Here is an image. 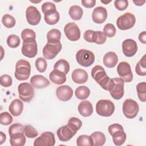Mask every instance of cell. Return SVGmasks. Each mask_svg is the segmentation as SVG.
<instances>
[{
	"mask_svg": "<svg viewBox=\"0 0 146 146\" xmlns=\"http://www.w3.org/2000/svg\"><path fill=\"white\" fill-rule=\"evenodd\" d=\"M79 113L84 116L88 117L91 116L93 113V107L91 103L88 100L82 101L78 107Z\"/></svg>",
	"mask_w": 146,
	"mask_h": 146,
	"instance_id": "cell-21",
	"label": "cell"
},
{
	"mask_svg": "<svg viewBox=\"0 0 146 146\" xmlns=\"http://www.w3.org/2000/svg\"><path fill=\"white\" fill-rule=\"evenodd\" d=\"M22 54L29 58H34L38 52L37 43L35 39L28 38L23 40L21 48Z\"/></svg>",
	"mask_w": 146,
	"mask_h": 146,
	"instance_id": "cell-8",
	"label": "cell"
},
{
	"mask_svg": "<svg viewBox=\"0 0 146 146\" xmlns=\"http://www.w3.org/2000/svg\"><path fill=\"white\" fill-rule=\"evenodd\" d=\"M64 32L67 38L71 41H76L80 37V29L74 22L66 24L64 28Z\"/></svg>",
	"mask_w": 146,
	"mask_h": 146,
	"instance_id": "cell-13",
	"label": "cell"
},
{
	"mask_svg": "<svg viewBox=\"0 0 146 146\" xmlns=\"http://www.w3.org/2000/svg\"><path fill=\"white\" fill-rule=\"evenodd\" d=\"M76 59L78 64L83 67L91 66L95 61V55L92 52L86 49L79 50L76 54Z\"/></svg>",
	"mask_w": 146,
	"mask_h": 146,
	"instance_id": "cell-5",
	"label": "cell"
},
{
	"mask_svg": "<svg viewBox=\"0 0 146 146\" xmlns=\"http://www.w3.org/2000/svg\"><path fill=\"white\" fill-rule=\"evenodd\" d=\"M54 70H57L66 75L70 71L69 63L65 59H59L55 63L54 66Z\"/></svg>",
	"mask_w": 146,
	"mask_h": 146,
	"instance_id": "cell-29",
	"label": "cell"
},
{
	"mask_svg": "<svg viewBox=\"0 0 146 146\" xmlns=\"http://www.w3.org/2000/svg\"><path fill=\"white\" fill-rule=\"evenodd\" d=\"M117 72L120 78L125 82H131L133 79V74L129 64L127 62H121L117 67Z\"/></svg>",
	"mask_w": 146,
	"mask_h": 146,
	"instance_id": "cell-11",
	"label": "cell"
},
{
	"mask_svg": "<svg viewBox=\"0 0 146 146\" xmlns=\"http://www.w3.org/2000/svg\"><path fill=\"white\" fill-rule=\"evenodd\" d=\"M135 15L130 13H125L117 19L116 25L120 30H126L131 29L135 25Z\"/></svg>",
	"mask_w": 146,
	"mask_h": 146,
	"instance_id": "cell-7",
	"label": "cell"
},
{
	"mask_svg": "<svg viewBox=\"0 0 146 146\" xmlns=\"http://www.w3.org/2000/svg\"><path fill=\"white\" fill-rule=\"evenodd\" d=\"M139 39L141 43L144 44L146 43V33L145 31L140 33L139 35Z\"/></svg>",
	"mask_w": 146,
	"mask_h": 146,
	"instance_id": "cell-52",
	"label": "cell"
},
{
	"mask_svg": "<svg viewBox=\"0 0 146 146\" xmlns=\"http://www.w3.org/2000/svg\"><path fill=\"white\" fill-rule=\"evenodd\" d=\"M61 33L56 29L50 30L47 34V41H60Z\"/></svg>",
	"mask_w": 146,
	"mask_h": 146,
	"instance_id": "cell-36",
	"label": "cell"
},
{
	"mask_svg": "<svg viewBox=\"0 0 146 146\" xmlns=\"http://www.w3.org/2000/svg\"><path fill=\"white\" fill-rule=\"evenodd\" d=\"M6 139V136L3 132H0V144H2Z\"/></svg>",
	"mask_w": 146,
	"mask_h": 146,
	"instance_id": "cell-53",
	"label": "cell"
},
{
	"mask_svg": "<svg viewBox=\"0 0 146 146\" xmlns=\"http://www.w3.org/2000/svg\"><path fill=\"white\" fill-rule=\"evenodd\" d=\"M26 17L27 22L30 25L35 26L39 23L41 19V14L36 7L30 6L26 10Z\"/></svg>",
	"mask_w": 146,
	"mask_h": 146,
	"instance_id": "cell-14",
	"label": "cell"
},
{
	"mask_svg": "<svg viewBox=\"0 0 146 146\" xmlns=\"http://www.w3.org/2000/svg\"><path fill=\"white\" fill-rule=\"evenodd\" d=\"M19 97L25 102H30L34 96V90L32 85L29 83H21L18 87Z\"/></svg>",
	"mask_w": 146,
	"mask_h": 146,
	"instance_id": "cell-9",
	"label": "cell"
},
{
	"mask_svg": "<svg viewBox=\"0 0 146 146\" xmlns=\"http://www.w3.org/2000/svg\"><path fill=\"white\" fill-rule=\"evenodd\" d=\"M56 95L60 100L66 102L72 98L73 95V90L67 85L60 86L56 88Z\"/></svg>",
	"mask_w": 146,
	"mask_h": 146,
	"instance_id": "cell-16",
	"label": "cell"
},
{
	"mask_svg": "<svg viewBox=\"0 0 146 146\" xmlns=\"http://www.w3.org/2000/svg\"><path fill=\"white\" fill-rule=\"evenodd\" d=\"M122 50L125 56H133L137 51L136 42L132 39H127L124 40L122 43Z\"/></svg>",
	"mask_w": 146,
	"mask_h": 146,
	"instance_id": "cell-15",
	"label": "cell"
},
{
	"mask_svg": "<svg viewBox=\"0 0 146 146\" xmlns=\"http://www.w3.org/2000/svg\"><path fill=\"white\" fill-rule=\"evenodd\" d=\"M21 38L24 40L28 38L35 39L36 34L34 30L30 29H25L21 33Z\"/></svg>",
	"mask_w": 146,
	"mask_h": 146,
	"instance_id": "cell-46",
	"label": "cell"
},
{
	"mask_svg": "<svg viewBox=\"0 0 146 146\" xmlns=\"http://www.w3.org/2000/svg\"><path fill=\"white\" fill-rule=\"evenodd\" d=\"M55 144L54 135L51 132H44L34 142V146H53Z\"/></svg>",
	"mask_w": 146,
	"mask_h": 146,
	"instance_id": "cell-12",
	"label": "cell"
},
{
	"mask_svg": "<svg viewBox=\"0 0 146 146\" xmlns=\"http://www.w3.org/2000/svg\"><path fill=\"white\" fill-rule=\"evenodd\" d=\"M103 33L106 36L112 38L116 34V28L112 23L106 24L103 28Z\"/></svg>",
	"mask_w": 146,
	"mask_h": 146,
	"instance_id": "cell-42",
	"label": "cell"
},
{
	"mask_svg": "<svg viewBox=\"0 0 146 146\" xmlns=\"http://www.w3.org/2000/svg\"><path fill=\"white\" fill-rule=\"evenodd\" d=\"M136 90L139 99L145 102L146 101V83L145 82L139 83L136 86Z\"/></svg>",
	"mask_w": 146,
	"mask_h": 146,
	"instance_id": "cell-33",
	"label": "cell"
},
{
	"mask_svg": "<svg viewBox=\"0 0 146 146\" xmlns=\"http://www.w3.org/2000/svg\"><path fill=\"white\" fill-rule=\"evenodd\" d=\"M111 136H112L113 142L116 145H121L123 144L126 140V134L123 129L115 131L112 133Z\"/></svg>",
	"mask_w": 146,
	"mask_h": 146,
	"instance_id": "cell-26",
	"label": "cell"
},
{
	"mask_svg": "<svg viewBox=\"0 0 146 146\" xmlns=\"http://www.w3.org/2000/svg\"><path fill=\"white\" fill-rule=\"evenodd\" d=\"M68 14L73 20H80L83 15V9L78 5H73L69 9Z\"/></svg>",
	"mask_w": 146,
	"mask_h": 146,
	"instance_id": "cell-28",
	"label": "cell"
},
{
	"mask_svg": "<svg viewBox=\"0 0 146 146\" xmlns=\"http://www.w3.org/2000/svg\"><path fill=\"white\" fill-rule=\"evenodd\" d=\"M42 11L44 14L56 11V6L55 4L50 2H44L42 5Z\"/></svg>",
	"mask_w": 146,
	"mask_h": 146,
	"instance_id": "cell-45",
	"label": "cell"
},
{
	"mask_svg": "<svg viewBox=\"0 0 146 146\" xmlns=\"http://www.w3.org/2000/svg\"><path fill=\"white\" fill-rule=\"evenodd\" d=\"M44 18L47 24L53 25L58 22L60 18V16L58 11H55L51 13L44 14Z\"/></svg>",
	"mask_w": 146,
	"mask_h": 146,
	"instance_id": "cell-31",
	"label": "cell"
},
{
	"mask_svg": "<svg viewBox=\"0 0 146 146\" xmlns=\"http://www.w3.org/2000/svg\"><path fill=\"white\" fill-rule=\"evenodd\" d=\"M115 111V105L111 100L101 99L96 104V113L102 116L108 117L111 116Z\"/></svg>",
	"mask_w": 146,
	"mask_h": 146,
	"instance_id": "cell-4",
	"label": "cell"
},
{
	"mask_svg": "<svg viewBox=\"0 0 146 146\" xmlns=\"http://www.w3.org/2000/svg\"><path fill=\"white\" fill-rule=\"evenodd\" d=\"M133 2L137 6H142L145 2V1H133Z\"/></svg>",
	"mask_w": 146,
	"mask_h": 146,
	"instance_id": "cell-54",
	"label": "cell"
},
{
	"mask_svg": "<svg viewBox=\"0 0 146 146\" xmlns=\"http://www.w3.org/2000/svg\"><path fill=\"white\" fill-rule=\"evenodd\" d=\"M12 78L11 77L7 74L3 75L0 78L1 85L4 87H9L12 85Z\"/></svg>",
	"mask_w": 146,
	"mask_h": 146,
	"instance_id": "cell-47",
	"label": "cell"
},
{
	"mask_svg": "<svg viewBox=\"0 0 146 146\" xmlns=\"http://www.w3.org/2000/svg\"><path fill=\"white\" fill-rule=\"evenodd\" d=\"M75 94L78 99L84 100L89 96L90 94V90L85 86H79L75 90Z\"/></svg>",
	"mask_w": 146,
	"mask_h": 146,
	"instance_id": "cell-30",
	"label": "cell"
},
{
	"mask_svg": "<svg viewBox=\"0 0 146 146\" xmlns=\"http://www.w3.org/2000/svg\"><path fill=\"white\" fill-rule=\"evenodd\" d=\"M20 38L18 36L11 34L7 38V44L11 48H17L20 44Z\"/></svg>",
	"mask_w": 146,
	"mask_h": 146,
	"instance_id": "cell-38",
	"label": "cell"
},
{
	"mask_svg": "<svg viewBox=\"0 0 146 146\" xmlns=\"http://www.w3.org/2000/svg\"><path fill=\"white\" fill-rule=\"evenodd\" d=\"M23 109V103L18 99H15L13 100L9 107V110L11 114L14 116H19Z\"/></svg>",
	"mask_w": 146,
	"mask_h": 146,
	"instance_id": "cell-24",
	"label": "cell"
},
{
	"mask_svg": "<svg viewBox=\"0 0 146 146\" xmlns=\"http://www.w3.org/2000/svg\"><path fill=\"white\" fill-rule=\"evenodd\" d=\"M122 109L123 112L126 117L133 119L138 113L139 107L135 100L132 99H127L124 102Z\"/></svg>",
	"mask_w": 146,
	"mask_h": 146,
	"instance_id": "cell-6",
	"label": "cell"
},
{
	"mask_svg": "<svg viewBox=\"0 0 146 146\" xmlns=\"http://www.w3.org/2000/svg\"><path fill=\"white\" fill-rule=\"evenodd\" d=\"M31 84L33 87L40 89L46 87L49 85V80L41 75H35L30 79Z\"/></svg>",
	"mask_w": 146,
	"mask_h": 146,
	"instance_id": "cell-20",
	"label": "cell"
},
{
	"mask_svg": "<svg viewBox=\"0 0 146 146\" xmlns=\"http://www.w3.org/2000/svg\"><path fill=\"white\" fill-rule=\"evenodd\" d=\"M94 31L91 30H88L84 33L83 37L85 40L90 43H93V34Z\"/></svg>",
	"mask_w": 146,
	"mask_h": 146,
	"instance_id": "cell-49",
	"label": "cell"
},
{
	"mask_svg": "<svg viewBox=\"0 0 146 146\" xmlns=\"http://www.w3.org/2000/svg\"><path fill=\"white\" fill-rule=\"evenodd\" d=\"M107 36L104 33L100 31H94L93 34V42L98 44H104L106 41Z\"/></svg>",
	"mask_w": 146,
	"mask_h": 146,
	"instance_id": "cell-37",
	"label": "cell"
},
{
	"mask_svg": "<svg viewBox=\"0 0 146 146\" xmlns=\"http://www.w3.org/2000/svg\"><path fill=\"white\" fill-rule=\"evenodd\" d=\"M107 18V11L102 7L98 6L95 8L92 13V18L93 21L98 24L103 23Z\"/></svg>",
	"mask_w": 146,
	"mask_h": 146,
	"instance_id": "cell-18",
	"label": "cell"
},
{
	"mask_svg": "<svg viewBox=\"0 0 146 146\" xmlns=\"http://www.w3.org/2000/svg\"><path fill=\"white\" fill-rule=\"evenodd\" d=\"M103 64L108 68L114 67L117 63L118 58L116 54L112 51L107 52L103 56Z\"/></svg>",
	"mask_w": 146,
	"mask_h": 146,
	"instance_id": "cell-23",
	"label": "cell"
},
{
	"mask_svg": "<svg viewBox=\"0 0 146 146\" xmlns=\"http://www.w3.org/2000/svg\"><path fill=\"white\" fill-rule=\"evenodd\" d=\"M76 144L78 146H92L90 136L86 135H80L76 140Z\"/></svg>",
	"mask_w": 146,
	"mask_h": 146,
	"instance_id": "cell-39",
	"label": "cell"
},
{
	"mask_svg": "<svg viewBox=\"0 0 146 146\" xmlns=\"http://www.w3.org/2000/svg\"><path fill=\"white\" fill-rule=\"evenodd\" d=\"M111 1H112L111 0H110V1H101V2H102V3H104V4H108V3L111 2Z\"/></svg>",
	"mask_w": 146,
	"mask_h": 146,
	"instance_id": "cell-55",
	"label": "cell"
},
{
	"mask_svg": "<svg viewBox=\"0 0 146 146\" xmlns=\"http://www.w3.org/2000/svg\"><path fill=\"white\" fill-rule=\"evenodd\" d=\"M13 121V117L7 112H2L0 115V123L2 125H7Z\"/></svg>",
	"mask_w": 146,
	"mask_h": 146,
	"instance_id": "cell-44",
	"label": "cell"
},
{
	"mask_svg": "<svg viewBox=\"0 0 146 146\" xmlns=\"http://www.w3.org/2000/svg\"><path fill=\"white\" fill-rule=\"evenodd\" d=\"M72 130H73L74 132H76L77 131L80 129L82 125V121L77 118V117H71L70 118L68 121V123L67 124Z\"/></svg>",
	"mask_w": 146,
	"mask_h": 146,
	"instance_id": "cell-34",
	"label": "cell"
},
{
	"mask_svg": "<svg viewBox=\"0 0 146 146\" xmlns=\"http://www.w3.org/2000/svg\"><path fill=\"white\" fill-rule=\"evenodd\" d=\"M90 136L92 146H102L106 143L105 135L102 132H94Z\"/></svg>",
	"mask_w": 146,
	"mask_h": 146,
	"instance_id": "cell-25",
	"label": "cell"
},
{
	"mask_svg": "<svg viewBox=\"0 0 146 146\" xmlns=\"http://www.w3.org/2000/svg\"><path fill=\"white\" fill-rule=\"evenodd\" d=\"M62 47L60 41H47L43 48V55L46 59H53L60 51Z\"/></svg>",
	"mask_w": 146,
	"mask_h": 146,
	"instance_id": "cell-3",
	"label": "cell"
},
{
	"mask_svg": "<svg viewBox=\"0 0 146 146\" xmlns=\"http://www.w3.org/2000/svg\"><path fill=\"white\" fill-rule=\"evenodd\" d=\"M113 83L108 91L112 98L115 100H119L124 95V82L120 78H113Z\"/></svg>",
	"mask_w": 146,
	"mask_h": 146,
	"instance_id": "cell-10",
	"label": "cell"
},
{
	"mask_svg": "<svg viewBox=\"0 0 146 146\" xmlns=\"http://www.w3.org/2000/svg\"><path fill=\"white\" fill-rule=\"evenodd\" d=\"M123 129L122 125L119 124L115 123V124H113L109 125L108 128V131L110 134L111 135L112 134V133H113L115 131L119 130V129Z\"/></svg>",
	"mask_w": 146,
	"mask_h": 146,
	"instance_id": "cell-50",
	"label": "cell"
},
{
	"mask_svg": "<svg viewBox=\"0 0 146 146\" xmlns=\"http://www.w3.org/2000/svg\"><path fill=\"white\" fill-rule=\"evenodd\" d=\"M71 78L74 83L76 84H83L87 81L88 75L85 70L78 68L73 71L71 74Z\"/></svg>",
	"mask_w": 146,
	"mask_h": 146,
	"instance_id": "cell-19",
	"label": "cell"
},
{
	"mask_svg": "<svg viewBox=\"0 0 146 146\" xmlns=\"http://www.w3.org/2000/svg\"><path fill=\"white\" fill-rule=\"evenodd\" d=\"M24 127H25L19 123L12 124L9 128V134L10 136L18 133H24Z\"/></svg>",
	"mask_w": 146,
	"mask_h": 146,
	"instance_id": "cell-41",
	"label": "cell"
},
{
	"mask_svg": "<svg viewBox=\"0 0 146 146\" xmlns=\"http://www.w3.org/2000/svg\"><path fill=\"white\" fill-rule=\"evenodd\" d=\"M76 132L72 130L67 125L60 127L58 129L56 134L59 140L63 142H66L70 140Z\"/></svg>",
	"mask_w": 146,
	"mask_h": 146,
	"instance_id": "cell-17",
	"label": "cell"
},
{
	"mask_svg": "<svg viewBox=\"0 0 146 146\" xmlns=\"http://www.w3.org/2000/svg\"><path fill=\"white\" fill-rule=\"evenodd\" d=\"M92 78L105 90L109 91L111 88L113 80L107 75L104 68L99 65L94 66L91 70Z\"/></svg>",
	"mask_w": 146,
	"mask_h": 146,
	"instance_id": "cell-1",
	"label": "cell"
},
{
	"mask_svg": "<svg viewBox=\"0 0 146 146\" xmlns=\"http://www.w3.org/2000/svg\"><path fill=\"white\" fill-rule=\"evenodd\" d=\"M2 23L6 28H12L15 25V18L10 14H6L3 15L2 18Z\"/></svg>",
	"mask_w": 146,
	"mask_h": 146,
	"instance_id": "cell-35",
	"label": "cell"
},
{
	"mask_svg": "<svg viewBox=\"0 0 146 146\" xmlns=\"http://www.w3.org/2000/svg\"><path fill=\"white\" fill-rule=\"evenodd\" d=\"M35 64L36 70L40 72H44L47 67V64L46 59L42 57H39L36 59Z\"/></svg>",
	"mask_w": 146,
	"mask_h": 146,
	"instance_id": "cell-40",
	"label": "cell"
},
{
	"mask_svg": "<svg viewBox=\"0 0 146 146\" xmlns=\"http://www.w3.org/2000/svg\"><path fill=\"white\" fill-rule=\"evenodd\" d=\"M31 73V65L30 63L24 59L19 60L15 64L14 76L20 81L28 79Z\"/></svg>",
	"mask_w": 146,
	"mask_h": 146,
	"instance_id": "cell-2",
	"label": "cell"
},
{
	"mask_svg": "<svg viewBox=\"0 0 146 146\" xmlns=\"http://www.w3.org/2000/svg\"><path fill=\"white\" fill-rule=\"evenodd\" d=\"M51 82L56 84H62L66 81V75L57 70H53L49 75Z\"/></svg>",
	"mask_w": 146,
	"mask_h": 146,
	"instance_id": "cell-22",
	"label": "cell"
},
{
	"mask_svg": "<svg viewBox=\"0 0 146 146\" xmlns=\"http://www.w3.org/2000/svg\"><path fill=\"white\" fill-rule=\"evenodd\" d=\"M24 133L28 138H34L38 135L37 131L31 125H26L24 127Z\"/></svg>",
	"mask_w": 146,
	"mask_h": 146,
	"instance_id": "cell-43",
	"label": "cell"
},
{
	"mask_svg": "<svg viewBox=\"0 0 146 146\" xmlns=\"http://www.w3.org/2000/svg\"><path fill=\"white\" fill-rule=\"evenodd\" d=\"M10 137V143L12 146H23L26 143V137L23 133H15Z\"/></svg>",
	"mask_w": 146,
	"mask_h": 146,
	"instance_id": "cell-27",
	"label": "cell"
},
{
	"mask_svg": "<svg viewBox=\"0 0 146 146\" xmlns=\"http://www.w3.org/2000/svg\"><path fill=\"white\" fill-rule=\"evenodd\" d=\"M135 71L136 74L140 76L146 75V60L145 54L143 55L141 59L138 62L135 67Z\"/></svg>",
	"mask_w": 146,
	"mask_h": 146,
	"instance_id": "cell-32",
	"label": "cell"
},
{
	"mask_svg": "<svg viewBox=\"0 0 146 146\" xmlns=\"http://www.w3.org/2000/svg\"><path fill=\"white\" fill-rule=\"evenodd\" d=\"M115 7L120 11L124 10L128 6V2L127 0H116L114 1Z\"/></svg>",
	"mask_w": 146,
	"mask_h": 146,
	"instance_id": "cell-48",
	"label": "cell"
},
{
	"mask_svg": "<svg viewBox=\"0 0 146 146\" xmlns=\"http://www.w3.org/2000/svg\"><path fill=\"white\" fill-rule=\"evenodd\" d=\"M82 4L87 8H92L93 7L96 3L95 0H82Z\"/></svg>",
	"mask_w": 146,
	"mask_h": 146,
	"instance_id": "cell-51",
	"label": "cell"
}]
</instances>
